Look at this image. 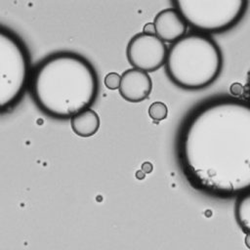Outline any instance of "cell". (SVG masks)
Segmentation results:
<instances>
[{"instance_id": "obj_13", "label": "cell", "mask_w": 250, "mask_h": 250, "mask_svg": "<svg viewBox=\"0 0 250 250\" xmlns=\"http://www.w3.org/2000/svg\"><path fill=\"white\" fill-rule=\"evenodd\" d=\"M143 33L147 35H156V29L153 22H147L144 25Z\"/></svg>"}, {"instance_id": "obj_5", "label": "cell", "mask_w": 250, "mask_h": 250, "mask_svg": "<svg viewBox=\"0 0 250 250\" xmlns=\"http://www.w3.org/2000/svg\"><path fill=\"white\" fill-rule=\"evenodd\" d=\"M173 4L188 25L204 34L229 29L247 7L244 0H175Z\"/></svg>"}, {"instance_id": "obj_17", "label": "cell", "mask_w": 250, "mask_h": 250, "mask_svg": "<svg viewBox=\"0 0 250 250\" xmlns=\"http://www.w3.org/2000/svg\"><path fill=\"white\" fill-rule=\"evenodd\" d=\"M248 92H249V96H250V75L248 78Z\"/></svg>"}, {"instance_id": "obj_6", "label": "cell", "mask_w": 250, "mask_h": 250, "mask_svg": "<svg viewBox=\"0 0 250 250\" xmlns=\"http://www.w3.org/2000/svg\"><path fill=\"white\" fill-rule=\"evenodd\" d=\"M169 49L156 35L138 33L133 36L126 49L129 63L145 72H152L166 63Z\"/></svg>"}, {"instance_id": "obj_7", "label": "cell", "mask_w": 250, "mask_h": 250, "mask_svg": "<svg viewBox=\"0 0 250 250\" xmlns=\"http://www.w3.org/2000/svg\"><path fill=\"white\" fill-rule=\"evenodd\" d=\"M152 89V81L147 72L137 68H129L121 75L119 93L123 99L131 103H140L148 98Z\"/></svg>"}, {"instance_id": "obj_8", "label": "cell", "mask_w": 250, "mask_h": 250, "mask_svg": "<svg viewBox=\"0 0 250 250\" xmlns=\"http://www.w3.org/2000/svg\"><path fill=\"white\" fill-rule=\"evenodd\" d=\"M153 23L156 36L163 42L175 43L186 35L188 23L175 8H167L160 11L154 18Z\"/></svg>"}, {"instance_id": "obj_2", "label": "cell", "mask_w": 250, "mask_h": 250, "mask_svg": "<svg viewBox=\"0 0 250 250\" xmlns=\"http://www.w3.org/2000/svg\"><path fill=\"white\" fill-rule=\"evenodd\" d=\"M36 105L58 119L71 118L96 100L99 81L94 66L82 56L60 52L40 62L28 83Z\"/></svg>"}, {"instance_id": "obj_12", "label": "cell", "mask_w": 250, "mask_h": 250, "mask_svg": "<svg viewBox=\"0 0 250 250\" xmlns=\"http://www.w3.org/2000/svg\"><path fill=\"white\" fill-rule=\"evenodd\" d=\"M104 85L109 90H116L119 89L121 83V75L117 72H109L104 77Z\"/></svg>"}, {"instance_id": "obj_10", "label": "cell", "mask_w": 250, "mask_h": 250, "mask_svg": "<svg viewBox=\"0 0 250 250\" xmlns=\"http://www.w3.org/2000/svg\"><path fill=\"white\" fill-rule=\"evenodd\" d=\"M234 215L241 229L245 233H250V190L238 196L235 203Z\"/></svg>"}, {"instance_id": "obj_16", "label": "cell", "mask_w": 250, "mask_h": 250, "mask_svg": "<svg viewBox=\"0 0 250 250\" xmlns=\"http://www.w3.org/2000/svg\"><path fill=\"white\" fill-rule=\"evenodd\" d=\"M245 245L250 249V233H246L245 235Z\"/></svg>"}, {"instance_id": "obj_15", "label": "cell", "mask_w": 250, "mask_h": 250, "mask_svg": "<svg viewBox=\"0 0 250 250\" xmlns=\"http://www.w3.org/2000/svg\"><path fill=\"white\" fill-rule=\"evenodd\" d=\"M145 175H146V173L143 172L142 170H138V171L136 172V177H137L138 179H140V180L144 179V178H145Z\"/></svg>"}, {"instance_id": "obj_1", "label": "cell", "mask_w": 250, "mask_h": 250, "mask_svg": "<svg viewBox=\"0 0 250 250\" xmlns=\"http://www.w3.org/2000/svg\"><path fill=\"white\" fill-rule=\"evenodd\" d=\"M177 151L196 188L223 197L250 190V103L230 97L202 103L183 122Z\"/></svg>"}, {"instance_id": "obj_11", "label": "cell", "mask_w": 250, "mask_h": 250, "mask_svg": "<svg viewBox=\"0 0 250 250\" xmlns=\"http://www.w3.org/2000/svg\"><path fill=\"white\" fill-rule=\"evenodd\" d=\"M148 115L154 121L164 120L168 115L167 105L162 102H154L148 107Z\"/></svg>"}, {"instance_id": "obj_9", "label": "cell", "mask_w": 250, "mask_h": 250, "mask_svg": "<svg viewBox=\"0 0 250 250\" xmlns=\"http://www.w3.org/2000/svg\"><path fill=\"white\" fill-rule=\"evenodd\" d=\"M101 120L99 114L89 108H86L70 118L72 131L79 137L87 138L95 135L100 128Z\"/></svg>"}, {"instance_id": "obj_4", "label": "cell", "mask_w": 250, "mask_h": 250, "mask_svg": "<svg viewBox=\"0 0 250 250\" xmlns=\"http://www.w3.org/2000/svg\"><path fill=\"white\" fill-rule=\"evenodd\" d=\"M28 53L12 31L0 28V109L17 104L30 79Z\"/></svg>"}, {"instance_id": "obj_14", "label": "cell", "mask_w": 250, "mask_h": 250, "mask_svg": "<svg viewBox=\"0 0 250 250\" xmlns=\"http://www.w3.org/2000/svg\"><path fill=\"white\" fill-rule=\"evenodd\" d=\"M152 169H153V166H152V164H151L149 161H146V162H144V163L142 164V169H141V170H142L143 172H145L146 174L151 173Z\"/></svg>"}, {"instance_id": "obj_3", "label": "cell", "mask_w": 250, "mask_h": 250, "mask_svg": "<svg viewBox=\"0 0 250 250\" xmlns=\"http://www.w3.org/2000/svg\"><path fill=\"white\" fill-rule=\"evenodd\" d=\"M165 67L176 85L198 90L211 85L218 78L223 67V56L209 35L192 32L172 44Z\"/></svg>"}]
</instances>
